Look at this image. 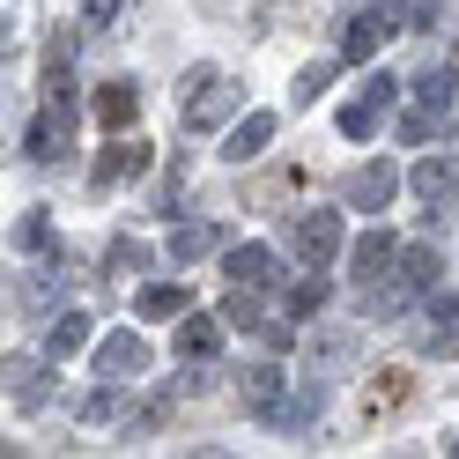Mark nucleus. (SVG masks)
Instances as JSON below:
<instances>
[{
  "label": "nucleus",
  "instance_id": "obj_12",
  "mask_svg": "<svg viewBox=\"0 0 459 459\" xmlns=\"http://www.w3.org/2000/svg\"><path fill=\"white\" fill-rule=\"evenodd\" d=\"M238 400H245L260 422H281V400H290V393H281V370H274V363H252L245 378H238Z\"/></svg>",
  "mask_w": 459,
  "mask_h": 459
},
{
  "label": "nucleus",
  "instance_id": "obj_34",
  "mask_svg": "<svg viewBox=\"0 0 459 459\" xmlns=\"http://www.w3.org/2000/svg\"><path fill=\"white\" fill-rule=\"evenodd\" d=\"M429 134H437V111H408V119H400V141H429Z\"/></svg>",
  "mask_w": 459,
  "mask_h": 459
},
{
  "label": "nucleus",
  "instance_id": "obj_1",
  "mask_svg": "<svg viewBox=\"0 0 459 459\" xmlns=\"http://www.w3.org/2000/svg\"><path fill=\"white\" fill-rule=\"evenodd\" d=\"M230 111H238V82H230L222 67H193V74H186V97H178L186 134H215Z\"/></svg>",
  "mask_w": 459,
  "mask_h": 459
},
{
  "label": "nucleus",
  "instance_id": "obj_32",
  "mask_svg": "<svg viewBox=\"0 0 459 459\" xmlns=\"http://www.w3.org/2000/svg\"><path fill=\"white\" fill-rule=\"evenodd\" d=\"M126 0H82V30H104V22H119Z\"/></svg>",
  "mask_w": 459,
  "mask_h": 459
},
{
  "label": "nucleus",
  "instance_id": "obj_14",
  "mask_svg": "<svg viewBox=\"0 0 459 459\" xmlns=\"http://www.w3.org/2000/svg\"><path fill=\"white\" fill-rule=\"evenodd\" d=\"M90 111H97V126H111V134H126V126L141 119V90H134V82H104Z\"/></svg>",
  "mask_w": 459,
  "mask_h": 459
},
{
  "label": "nucleus",
  "instance_id": "obj_17",
  "mask_svg": "<svg viewBox=\"0 0 459 459\" xmlns=\"http://www.w3.org/2000/svg\"><path fill=\"white\" fill-rule=\"evenodd\" d=\"M90 311H60V319H52V333H45V356L52 363H67V356H82V349H90Z\"/></svg>",
  "mask_w": 459,
  "mask_h": 459
},
{
  "label": "nucleus",
  "instance_id": "obj_15",
  "mask_svg": "<svg viewBox=\"0 0 459 459\" xmlns=\"http://www.w3.org/2000/svg\"><path fill=\"white\" fill-rule=\"evenodd\" d=\"M408 186H415V200H422V208H445V200L459 193V170H452L445 156H422V163L408 170Z\"/></svg>",
  "mask_w": 459,
  "mask_h": 459
},
{
  "label": "nucleus",
  "instance_id": "obj_7",
  "mask_svg": "<svg viewBox=\"0 0 459 459\" xmlns=\"http://www.w3.org/2000/svg\"><path fill=\"white\" fill-rule=\"evenodd\" d=\"M141 370H149V341H141L134 326L97 341V378H141Z\"/></svg>",
  "mask_w": 459,
  "mask_h": 459
},
{
  "label": "nucleus",
  "instance_id": "obj_22",
  "mask_svg": "<svg viewBox=\"0 0 459 459\" xmlns=\"http://www.w3.org/2000/svg\"><path fill=\"white\" fill-rule=\"evenodd\" d=\"M408 393H415V378L393 363V370H378V378H370L363 400H370V415H400V408H408Z\"/></svg>",
  "mask_w": 459,
  "mask_h": 459
},
{
  "label": "nucleus",
  "instance_id": "obj_30",
  "mask_svg": "<svg viewBox=\"0 0 459 459\" xmlns=\"http://www.w3.org/2000/svg\"><path fill=\"white\" fill-rule=\"evenodd\" d=\"M222 319L230 326H260V297H245V281H238V297L222 304Z\"/></svg>",
  "mask_w": 459,
  "mask_h": 459
},
{
  "label": "nucleus",
  "instance_id": "obj_13",
  "mask_svg": "<svg viewBox=\"0 0 459 459\" xmlns=\"http://www.w3.org/2000/svg\"><path fill=\"white\" fill-rule=\"evenodd\" d=\"M393 260H400V238H393V230H363V238H356V252H349L356 281H378V274H393Z\"/></svg>",
  "mask_w": 459,
  "mask_h": 459
},
{
  "label": "nucleus",
  "instance_id": "obj_5",
  "mask_svg": "<svg viewBox=\"0 0 459 459\" xmlns=\"http://www.w3.org/2000/svg\"><path fill=\"white\" fill-rule=\"evenodd\" d=\"M393 90H400L393 74H370V82H363V97H349V104H341V134H349V141L378 134V126H385V104H393Z\"/></svg>",
  "mask_w": 459,
  "mask_h": 459
},
{
  "label": "nucleus",
  "instance_id": "obj_23",
  "mask_svg": "<svg viewBox=\"0 0 459 459\" xmlns=\"http://www.w3.org/2000/svg\"><path fill=\"white\" fill-rule=\"evenodd\" d=\"M186 311H193V297L178 281H149V290H141V319H186Z\"/></svg>",
  "mask_w": 459,
  "mask_h": 459
},
{
  "label": "nucleus",
  "instance_id": "obj_11",
  "mask_svg": "<svg viewBox=\"0 0 459 459\" xmlns=\"http://www.w3.org/2000/svg\"><path fill=\"white\" fill-rule=\"evenodd\" d=\"M415 297H422V290L393 267V274H378V281H363V319H400V311H415Z\"/></svg>",
  "mask_w": 459,
  "mask_h": 459
},
{
  "label": "nucleus",
  "instance_id": "obj_35",
  "mask_svg": "<svg viewBox=\"0 0 459 459\" xmlns=\"http://www.w3.org/2000/svg\"><path fill=\"white\" fill-rule=\"evenodd\" d=\"M437 8H445V0H415V30H429V22H437Z\"/></svg>",
  "mask_w": 459,
  "mask_h": 459
},
{
  "label": "nucleus",
  "instance_id": "obj_26",
  "mask_svg": "<svg viewBox=\"0 0 459 459\" xmlns=\"http://www.w3.org/2000/svg\"><path fill=\"white\" fill-rule=\"evenodd\" d=\"M415 349H429V356H459V319H445V326H415Z\"/></svg>",
  "mask_w": 459,
  "mask_h": 459
},
{
  "label": "nucleus",
  "instance_id": "obj_4",
  "mask_svg": "<svg viewBox=\"0 0 459 459\" xmlns=\"http://www.w3.org/2000/svg\"><path fill=\"white\" fill-rule=\"evenodd\" d=\"M290 245L304 252V267H333V260H341V215H333V208L297 215V222H290Z\"/></svg>",
  "mask_w": 459,
  "mask_h": 459
},
{
  "label": "nucleus",
  "instance_id": "obj_9",
  "mask_svg": "<svg viewBox=\"0 0 459 459\" xmlns=\"http://www.w3.org/2000/svg\"><path fill=\"white\" fill-rule=\"evenodd\" d=\"M52 363V356H45ZM45 363H30V356H8V408L15 415H38L45 400H52V370Z\"/></svg>",
  "mask_w": 459,
  "mask_h": 459
},
{
  "label": "nucleus",
  "instance_id": "obj_2",
  "mask_svg": "<svg viewBox=\"0 0 459 459\" xmlns=\"http://www.w3.org/2000/svg\"><path fill=\"white\" fill-rule=\"evenodd\" d=\"M67 149H74V111L67 104H45L30 126H22V156L30 163H67Z\"/></svg>",
  "mask_w": 459,
  "mask_h": 459
},
{
  "label": "nucleus",
  "instance_id": "obj_10",
  "mask_svg": "<svg viewBox=\"0 0 459 459\" xmlns=\"http://www.w3.org/2000/svg\"><path fill=\"white\" fill-rule=\"evenodd\" d=\"M356 363V333H311V349H304V378H319V385H333L341 370Z\"/></svg>",
  "mask_w": 459,
  "mask_h": 459
},
{
  "label": "nucleus",
  "instance_id": "obj_3",
  "mask_svg": "<svg viewBox=\"0 0 459 459\" xmlns=\"http://www.w3.org/2000/svg\"><path fill=\"white\" fill-rule=\"evenodd\" d=\"M408 22H400V0H370V8L349 22V38H341V60H370L385 38H400Z\"/></svg>",
  "mask_w": 459,
  "mask_h": 459
},
{
  "label": "nucleus",
  "instance_id": "obj_16",
  "mask_svg": "<svg viewBox=\"0 0 459 459\" xmlns=\"http://www.w3.org/2000/svg\"><path fill=\"white\" fill-rule=\"evenodd\" d=\"M149 170V141H111L97 156V186H119V178H141Z\"/></svg>",
  "mask_w": 459,
  "mask_h": 459
},
{
  "label": "nucleus",
  "instance_id": "obj_8",
  "mask_svg": "<svg viewBox=\"0 0 459 459\" xmlns=\"http://www.w3.org/2000/svg\"><path fill=\"white\" fill-rule=\"evenodd\" d=\"M393 193H400V170H393V163H363V170H349V178H341V200H349V208H363V215H378Z\"/></svg>",
  "mask_w": 459,
  "mask_h": 459
},
{
  "label": "nucleus",
  "instance_id": "obj_31",
  "mask_svg": "<svg viewBox=\"0 0 459 459\" xmlns=\"http://www.w3.org/2000/svg\"><path fill=\"white\" fill-rule=\"evenodd\" d=\"M126 267H149V245H134V238L111 245V267H104V274H126Z\"/></svg>",
  "mask_w": 459,
  "mask_h": 459
},
{
  "label": "nucleus",
  "instance_id": "obj_36",
  "mask_svg": "<svg viewBox=\"0 0 459 459\" xmlns=\"http://www.w3.org/2000/svg\"><path fill=\"white\" fill-rule=\"evenodd\" d=\"M452 452H459V437H452Z\"/></svg>",
  "mask_w": 459,
  "mask_h": 459
},
{
  "label": "nucleus",
  "instance_id": "obj_33",
  "mask_svg": "<svg viewBox=\"0 0 459 459\" xmlns=\"http://www.w3.org/2000/svg\"><path fill=\"white\" fill-rule=\"evenodd\" d=\"M326 82H333V60H319V67H304V74H297V104H311V97L326 90Z\"/></svg>",
  "mask_w": 459,
  "mask_h": 459
},
{
  "label": "nucleus",
  "instance_id": "obj_28",
  "mask_svg": "<svg viewBox=\"0 0 459 459\" xmlns=\"http://www.w3.org/2000/svg\"><path fill=\"white\" fill-rule=\"evenodd\" d=\"M8 245H15V252H38V245H45V208H30V215H22V222L8 230Z\"/></svg>",
  "mask_w": 459,
  "mask_h": 459
},
{
  "label": "nucleus",
  "instance_id": "obj_20",
  "mask_svg": "<svg viewBox=\"0 0 459 459\" xmlns=\"http://www.w3.org/2000/svg\"><path fill=\"white\" fill-rule=\"evenodd\" d=\"M215 349H222V326L200 319V311H186V319H178V356H186V363H208Z\"/></svg>",
  "mask_w": 459,
  "mask_h": 459
},
{
  "label": "nucleus",
  "instance_id": "obj_18",
  "mask_svg": "<svg viewBox=\"0 0 459 459\" xmlns=\"http://www.w3.org/2000/svg\"><path fill=\"white\" fill-rule=\"evenodd\" d=\"M267 141H274V111H252V119L230 126V163H252V156H267Z\"/></svg>",
  "mask_w": 459,
  "mask_h": 459
},
{
  "label": "nucleus",
  "instance_id": "obj_24",
  "mask_svg": "<svg viewBox=\"0 0 459 459\" xmlns=\"http://www.w3.org/2000/svg\"><path fill=\"white\" fill-rule=\"evenodd\" d=\"M215 245H222L215 222H178L170 230V260H200V252H215Z\"/></svg>",
  "mask_w": 459,
  "mask_h": 459
},
{
  "label": "nucleus",
  "instance_id": "obj_19",
  "mask_svg": "<svg viewBox=\"0 0 459 459\" xmlns=\"http://www.w3.org/2000/svg\"><path fill=\"white\" fill-rule=\"evenodd\" d=\"M274 252L267 245H238V252H230V281H245V290H274Z\"/></svg>",
  "mask_w": 459,
  "mask_h": 459
},
{
  "label": "nucleus",
  "instance_id": "obj_27",
  "mask_svg": "<svg viewBox=\"0 0 459 459\" xmlns=\"http://www.w3.org/2000/svg\"><path fill=\"white\" fill-rule=\"evenodd\" d=\"M319 304H326V281H319V274L290 281V311H297V319H311V311H319Z\"/></svg>",
  "mask_w": 459,
  "mask_h": 459
},
{
  "label": "nucleus",
  "instance_id": "obj_25",
  "mask_svg": "<svg viewBox=\"0 0 459 459\" xmlns=\"http://www.w3.org/2000/svg\"><path fill=\"white\" fill-rule=\"evenodd\" d=\"M415 104L445 119V111H452V67H422V74H415Z\"/></svg>",
  "mask_w": 459,
  "mask_h": 459
},
{
  "label": "nucleus",
  "instance_id": "obj_21",
  "mask_svg": "<svg viewBox=\"0 0 459 459\" xmlns=\"http://www.w3.org/2000/svg\"><path fill=\"white\" fill-rule=\"evenodd\" d=\"M393 267L408 274L415 290H437V281H445V252H437V245H400V260H393Z\"/></svg>",
  "mask_w": 459,
  "mask_h": 459
},
{
  "label": "nucleus",
  "instance_id": "obj_29",
  "mask_svg": "<svg viewBox=\"0 0 459 459\" xmlns=\"http://www.w3.org/2000/svg\"><path fill=\"white\" fill-rule=\"evenodd\" d=\"M111 415H119V378H111L104 393H90V400H82V422H111Z\"/></svg>",
  "mask_w": 459,
  "mask_h": 459
},
{
  "label": "nucleus",
  "instance_id": "obj_6",
  "mask_svg": "<svg viewBox=\"0 0 459 459\" xmlns=\"http://www.w3.org/2000/svg\"><path fill=\"white\" fill-rule=\"evenodd\" d=\"M67 274H74V260H67V252H60V245H52V252H45V260H38L30 274H22V281H15V311H45L52 297H60V290H67Z\"/></svg>",
  "mask_w": 459,
  "mask_h": 459
}]
</instances>
